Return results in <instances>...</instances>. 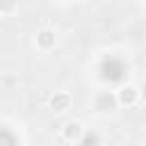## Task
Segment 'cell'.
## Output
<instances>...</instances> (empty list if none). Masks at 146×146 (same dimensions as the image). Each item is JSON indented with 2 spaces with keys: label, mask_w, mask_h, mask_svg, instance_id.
Wrapping results in <instances>:
<instances>
[{
  "label": "cell",
  "mask_w": 146,
  "mask_h": 146,
  "mask_svg": "<svg viewBox=\"0 0 146 146\" xmlns=\"http://www.w3.org/2000/svg\"><path fill=\"white\" fill-rule=\"evenodd\" d=\"M141 98V91L137 84H121L116 91H114V100H116V107H135Z\"/></svg>",
  "instance_id": "obj_1"
},
{
  "label": "cell",
  "mask_w": 146,
  "mask_h": 146,
  "mask_svg": "<svg viewBox=\"0 0 146 146\" xmlns=\"http://www.w3.org/2000/svg\"><path fill=\"white\" fill-rule=\"evenodd\" d=\"M48 107H50L55 114H64V112H68V110L73 107V96H71V91H66V89H57V91H52V94L48 96Z\"/></svg>",
  "instance_id": "obj_2"
},
{
  "label": "cell",
  "mask_w": 146,
  "mask_h": 146,
  "mask_svg": "<svg viewBox=\"0 0 146 146\" xmlns=\"http://www.w3.org/2000/svg\"><path fill=\"white\" fill-rule=\"evenodd\" d=\"M57 46V32L52 27H39L34 34V48L39 52H50Z\"/></svg>",
  "instance_id": "obj_3"
},
{
  "label": "cell",
  "mask_w": 146,
  "mask_h": 146,
  "mask_svg": "<svg viewBox=\"0 0 146 146\" xmlns=\"http://www.w3.org/2000/svg\"><path fill=\"white\" fill-rule=\"evenodd\" d=\"M82 132H84V125H82L80 121H68V123H64L59 139H62V141H66V144H80Z\"/></svg>",
  "instance_id": "obj_4"
},
{
  "label": "cell",
  "mask_w": 146,
  "mask_h": 146,
  "mask_svg": "<svg viewBox=\"0 0 146 146\" xmlns=\"http://www.w3.org/2000/svg\"><path fill=\"white\" fill-rule=\"evenodd\" d=\"M18 9V0H0V14L2 16H11Z\"/></svg>",
  "instance_id": "obj_5"
},
{
  "label": "cell",
  "mask_w": 146,
  "mask_h": 146,
  "mask_svg": "<svg viewBox=\"0 0 146 146\" xmlns=\"http://www.w3.org/2000/svg\"><path fill=\"white\" fill-rule=\"evenodd\" d=\"M139 2H144V0H139Z\"/></svg>",
  "instance_id": "obj_6"
}]
</instances>
